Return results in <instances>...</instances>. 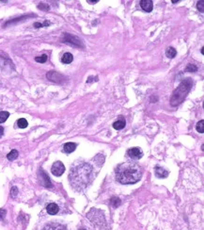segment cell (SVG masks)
Wrapping results in <instances>:
<instances>
[{
  "instance_id": "7c38bea8",
  "label": "cell",
  "mask_w": 204,
  "mask_h": 230,
  "mask_svg": "<svg viewBox=\"0 0 204 230\" xmlns=\"http://www.w3.org/2000/svg\"><path fill=\"white\" fill-rule=\"evenodd\" d=\"M76 149V144L74 143H67L63 145V151L67 154H70V153L74 152Z\"/></svg>"
},
{
  "instance_id": "2e32d148",
  "label": "cell",
  "mask_w": 204,
  "mask_h": 230,
  "mask_svg": "<svg viewBox=\"0 0 204 230\" xmlns=\"http://www.w3.org/2000/svg\"><path fill=\"white\" fill-rule=\"evenodd\" d=\"M17 126H18L20 128H25V127L28 126V123H27V120H25V119L21 118V119H19L18 121H17Z\"/></svg>"
},
{
  "instance_id": "ac0fdd59",
  "label": "cell",
  "mask_w": 204,
  "mask_h": 230,
  "mask_svg": "<svg viewBox=\"0 0 204 230\" xmlns=\"http://www.w3.org/2000/svg\"><path fill=\"white\" fill-rule=\"evenodd\" d=\"M110 204H111L113 207H118L121 205V200L118 197H112L111 200H110Z\"/></svg>"
},
{
  "instance_id": "52a82bcc",
  "label": "cell",
  "mask_w": 204,
  "mask_h": 230,
  "mask_svg": "<svg viewBox=\"0 0 204 230\" xmlns=\"http://www.w3.org/2000/svg\"><path fill=\"white\" fill-rule=\"evenodd\" d=\"M140 7L142 8L143 11L147 12H151L154 8V4L151 0H141L140 1Z\"/></svg>"
},
{
  "instance_id": "603a6c76",
  "label": "cell",
  "mask_w": 204,
  "mask_h": 230,
  "mask_svg": "<svg viewBox=\"0 0 204 230\" xmlns=\"http://www.w3.org/2000/svg\"><path fill=\"white\" fill-rule=\"evenodd\" d=\"M197 8H198V10L200 11V12H204V1L203 0H200V1H198V4H197Z\"/></svg>"
},
{
  "instance_id": "5bb4252c",
  "label": "cell",
  "mask_w": 204,
  "mask_h": 230,
  "mask_svg": "<svg viewBox=\"0 0 204 230\" xmlns=\"http://www.w3.org/2000/svg\"><path fill=\"white\" fill-rule=\"evenodd\" d=\"M124 126H125V120H118L113 123V127L117 130H121L122 128H124Z\"/></svg>"
},
{
  "instance_id": "44dd1931",
  "label": "cell",
  "mask_w": 204,
  "mask_h": 230,
  "mask_svg": "<svg viewBox=\"0 0 204 230\" xmlns=\"http://www.w3.org/2000/svg\"><path fill=\"white\" fill-rule=\"evenodd\" d=\"M197 70H198V67L195 64H191V63L187 64V66L185 68L186 72H197Z\"/></svg>"
},
{
  "instance_id": "484cf974",
  "label": "cell",
  "mask_w": 204,
  "mask_h": 230,
  "mask_svg": "<svg viewBox=\"0 0 204 230\" xmlns=\"http://www.w3.org/2000/svg\"><path fill=\"white\" fill-rule=\"evenodd\" d=\"M3 134H4V127L0 126V138L2 137Z\"/></svg>"
},
{
  "instance_id": "d6986e66",
  "label": "cell",
  "mask_w": 204,
  "mask_h": 230,
  "mask_svg": "<svg viewBox=\"0 0 204 230\" xmlns=\"http://www.w3.org/2000/svg\"><path fill=\"white\" fill-rule=\"evenodd\" d=\"M10 116V113L8 111H0V123L7 121V119Z\"/></svg>"
},
{
  "instance_id": "ffe728a7",
  "label": "cell",
  "mask_w": 204,
  "mask_h": 230,
  "mask_svg": "<svg viewBox=\"0 0 204 230\" xmlns=\"http://www.w3.org/2000/svg\"><path fill=\"white\" fill-rule=\"evenodd\" d=\"M204 121L203 120H200L198 123H197V126H196V129L198 132H199V133H203L204 132Z\"/></svg>"
},
{
  "instance_id": "4316f807",
  "label": "cell",
  "mask_w": 204,
  "mask_h": 230,
  "mask_svg": "<svg viewBox=\"0 0 204 230\" xmlns=\"http://www.w3.org/2000/svg\"><path fill=\"white\" fill-rule=\"evenodd\" d=\"M34 27H35V28H41V27H43V25L40 24V23H35V24H34Z\"/></svg>"
},
{
  "instance_id": "ba28073f",
  "label": "cell",
  "mask_w": 204,
  "mask_h": 230,
  "mask_svg": "<svg viewBox=\"0 0 204 230\" xmlns=\"http://www.w3.org/2000/svg\"><path fill=\"white\" fill-rule=\"evenodd\" d=\"M42 230H66L64 225H62L58 223H50L46 224L45 226L42 228Z\"/></svg>"
},
{
  "instance_id": "9c48e42d",
  "label": "cell",
  "mask_w": 204,
  "mask_h": 230,
  "mask_svg": "<svg viewBox=\"0 0 204 230\" xmlns=\"http://www.w3.org/2000/svg\"><path fill=\"white\" fill-rule=\"evenodd\" d=\"M47 78L50 80H52V81H55V82H60V80L59 79H63V76L60 74H58L55 71L49 72V73L47 74Z\"/></svg>"
},
{
  "instance_id": "e0dca14e",
  "label": "cell",
  "mask_w": 204,
  "mask_h": 230,
  "mask_svg": "<svg viewBox=\"0 0 204 230\" xmlns=\"http://www.w3.org/2000/svg\"><path fill=\"white\" fill-rule=\"evenodd\" d=\"M17 157H18V151L17 150H11L7 156L8 160H14L15 159H17Z\"/></svg>"
},
{
  "instance_id": "9a60e30c",
  "label": "cell",
  "mask_w": 204,
  "mask_h": 230,
  "mask_svg": "<svg viewBox=\"0 0 204 230\" xmlns=\"http://www.w3.org/2000/svg\"><path fill=\"white\" fill-rule=\"evenodd\" d=\"M176 50L175 48H173V47H168L167 49V51H165V55H167V57L169 58V59H173L174 57L176 56Z\"/></svg>"
},
{
  "instance_id": "6da1fadb",
  "label": "cell",
  "mask_w": 204,
  "mask_h": 230,
  "mask_svg": "<svg viewBox=\"0 0 204 230\" xmlns=\"http://www.w3.org/2000/svg\"><path fill=\"white\" fill-rule=\"evenodd\" d=\"M92 178L93 169L88 163H76L71 168L69 179L71 186L75 190H83L92 181Z\"/></svg>"
},
{
  "instance_id": "4fadbf2b",
  "label": "cell",
  "mask_w": 204,
  "mask_h": 230,
  "mask_svg": "<svg viewBox=\"0 0 204 230\" xmlns=\"http://www.w3.org/2000/svg\"><path fill=\"white\" fill-rule=\"evenodd\" d=\"M73 61H74V57H73V55H72L71 53L63 54V56L61 58V61L63 63H65V64H69V63H71Z\"/></svg>"
},
{
  "instance_id": "f546056e",
  "label": "cell",
  "mask_w": 204,
  "mask_h": 230,
  "mask_svg": "<svg viewBox=\"0 0 204 230\" xmlns=\"http://www.w3.org/2000/svg\"><path fill=\"white\" fill-rule=\"evenodd\" d=\"M79 230H86V229H84V228H81V229H79Z\"/></svg>"
},
{
  "instance_id": "3957f363",
  "label": "cell",
  "mask_w": 204,
  "mask_h": 230,
  "mask_svg": "<svg viewBox=\"0 0 204 230\" xmlns=\"http://www.w3.org/2000/svg\"><path fill=\"white\" fill-rule=\"evenodd\" d=\"M192 84L193 82L191 78H186L180 83L179 86L174 90L170 98V105L172 107H177L184 102L185 97L187 96L189 92L191 91Z\"/></svg>"
},
{
  "instance_id": "8fae6325",
  "label": "cell",
  "mask_w": 204,
  "mask_h": 230,
  "mask_svg": "<svg viewBox=\"0 0 204 230\" xmlns=\"http://www.w3.org/2000/svg\"><path fill=\"white\" fill-rule=\"evenodd\" d=\"M46 210H47V212L50 215H56L59 210V207L57 204L51 203L47 207H46Z\"/></svg>"
},
{
  "instance_id": "83f0119b",
  "label": "cell",
  "mask_w": 204,
  "mask_h": 230,
  "mask_svg": "<svg viewBox=\"0 0 204 230\" xmlns=\"http://www.w3.org/2000/svg\"><path fill=\"white\" fill-rule=\"evenodd\" d=\"M98 2V0H95V1H91V0H88V3H91V4H95Z\"/></svg>"
},
{
  "instance_id": "7402d4cb",
  "label": "cell",
  "mask_w": 204,
  "mask_h": 230,
  "mask_svg": "<svg viewBox=\"0 0 204 230\" xmlns=\"http://www.w3.org/2000/svg\"><path fill=\"white\" fill-rule=\"evenodd\" d=\"M35 61L37 62L43 63V62H45L46 61H47V56H46V55H41V56H40V57H36Z\"/></svg>"
},
{
  "instance_id": "30bf717a",
  "label": "cell",
  "mask_w": 204,
  "mask_h": 230,
  "mask_svg": "<svg viewBox=\"0 0 204 230\" xmlns=\"http://www.w3.org/2000/svg\"><path fill=\"white\" fill-rule=\"evenodd\" d=\"M155 176L158 178H165L168 176V172L167 170H165L164 168L157 166L155 168Z\"/></svg>"
},
{
  "instance_id": "8992f818",
  "label": "cell",
  "mask_w": 204,
  "mask_h": 230,
  "mask_svg": "<svg viewBox=\"0 0 204 230\" xmlns=\"http://www.w3.org/2000/svg\"><path fill=\"white\" fill-rule=\"evenodd\" d=\"M127 154H128V156L131 157V159H141V157H142L143 152H142V150L139 147H133V148H131V149H129L128 151H127Z\"/></svg>"
},
{
  "instance_id": "7a4b0ae2",
  "label": "cell",
  "mask_w": 204,
  "mask_h": 230,
  "mask_svg": "<svg viewBox=\"0 0 204 230\" xmlns=\"http://www.w3.org/2000/svg\"><path fill=\"white\" fill-rule=\"evenodd\" d=\"M141 168L135 162H124L116 170L117 180L121 184H134L141 178Z\"/></svg>"
},
{
  "instance_id": "d4e9b609",
  "label": "cell",
  "mask_w": 204,
  "mask_h": 230,
  "mask_svg": "<svg viewBox=\"0 0 204 230\" xmlns=\"http://www.w3.org/2000/svg\"><path fill=\"white\" fill-rule=\"evenodd\" d=\"M6 213H7V211L4 210V208H1V210H0V220L4 219V217H5Z\"/></svg>"
},
{
  "instance_id": "cb8c5ba5",
  "label": "cell",
  "mask_w": 204,
  "mask_h": 230,
  "mask_svg": "<svg viewBox=\"0 0 204 230\" xmlns=\"http://www.w3.org/2000/svg\"><path fill=\"white\" fill-rule=\"evenodd\" d=\"M17 194H18V190H17L16 187H13V188H11V197H12V198H15Z\"/></svg>"
},
{
  "instance_id": "f1b7e54d",
  "label": "cell",
  "mask_w": 204,
  "mask_h": 230,
  "mask_svg": "<svg viewBox=\"0 0 204 230\" xmlns=\"http://www.w3.org/2000/svg\"><path fill=\"white\" fill-rule=\"evenodd\" d=\"M179 2V0H172V3H177Z\"/></svg>"
},
{
  "instance_id": "5b68a950",
  "label": "cell",
  "mask_w": 204,
  "mask_h": 230,
  "mask_svg": "<svg viewBox=\"0 0 204 230\" xmlns=\"http://www.w3.org/2000/svg\"><path fill=\"white\" fill-rule=\"evenodd\" d=\"M64 171H65V166L61 161H56V162L53 164L52 168H51V172H52V174L56 176H62Z\"/></svg>"
},
{
  "instance_id": "277c9868",
  "label": "cell",
  "mask_w": 204,
  "mask_h": 230,
  "mask_svg": "<svg viewBox=\"0 0 204 230\" xmlns=\"http://www.w3.org/2000/svg\"><path fill=\"white\" fill-rule=\"evenodd\" d=\"M63 42H66V44H69L74 46H77V47H84L81 40L78 37L71 35L69 33L64 34V36H63Z\"/></svg>"
}]
</instances>
